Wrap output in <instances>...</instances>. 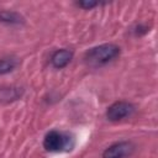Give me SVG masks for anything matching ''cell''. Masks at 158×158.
<instances>
[{
  "label": "cell",
  "mask_w": 158,
  "mask_h": 158,
  "mask_svg": "<svg viewBox=\"0 0 158 158\" xmlns=\"http://www.w3.org/2000/svg\"><path fill=\"white\" fill-rule=\"evenodd\" d=\"M120 54V47L114 43H104L86 51L84 59L90 67H101L114 60Z\"/></svg>",
  "instance_id": "cell-1"
},
{
  "label": "cell",
  "mask_w": 158,
  "mask_h": 158,
  "mask_svg": "<svg viewBox=\"0 0 158 158\" xmlns=\"http://www.w3.org/2000/svg\"><path fill=\"white\" fill-rule=\"evenodd\" d=\"M43 147L48 152L70 151L74 147V138L69 133L52 130L46 133L43 138Z\"/></svg>",
  "instance_id": "cell-2"
},
{
  "label": "cell",
  "mask_w": 158,
  "mask_h": 158,
  "mask_svg": "<svg viewBox=\"0 0 158 158\" xmlns=\"http://www.w3.org/2000/svg\"><path fill=\"white\" fill-rule=\"evenodd\" d=\"M135 112V106L128 101H116L106 110V117L109 121L117 122L126 117H130Z\"/></svg>",
  "instance_id": "cell-3"
},
{
  "label": "cell",
  "mask_w": 158,
  "mask_h": 158,
  "mask_svg": "<svg viewBox=\"0 0 158 158\" xmlns=\"http://www.w3.org/2000/svg\"><path fill=\"white\" fill-rule=\"evenodd\" d=\"M135 149V146L130 141H121L109 146L102 152V158H126Z\"/></svg>",
  "instance_id": "cell-4"
},
{
  "label": "cell",
  "mask_w": 158,
  "mask_h": 158,
  "mask_svg": "<svg viewBox=\"0 0 158 158\" xmlns=\"http://www.w3.org/2000/svg\"><path fill=\"white\" fill-rule=\"evenodd\" d=\"M72 58H73V52H70L69 49H58L52 54L51 63L54 68L62 69L70 63Z\"/></svg>",
  "instance_id": "cell-5"
},
{
  "label": "cell",
  "mask_w": 158,
  "mask_h": 158,
  "mask_svg": "<svg viewBox=\"0 0 158 158\" xmlns=\"http://www.w3.org/2000/svg\"><path fill=\"white\" fill-rule=\"evenodd\" d=\"M0 22L11 23V25H20V23H23L25 20H23V17H22L19 12H16V11L2 10V11H0Z\"/></svg>",
  "instance_id": "cell-6"
},
{
  "label": "cell",
  "mask_w": 158,
  "mask_h": 158,
  "mask_svg": "<svg viewBox=\"0 0 158 158\" xmlns=\"http://www.w3.org/2000/svg\"><path fill=\"white\" fill-rule=\"evenodd\" d=\"M15 67H16V62L14 59H10V58L0 59V75L12 72L15 69Z\"/></svg>",
  "instance_id": "cell-7"
},
{
  "label": "cell",
  "mask_w": 158,
  "mask_h": 158,
  "mask_svg": "<svg viewBox=\"0 0 158 158\" xmlns=\"http://www.w3.org/2000/svg\"><path fill=\"white\" fill-rule=\"evenodd\" d=\"M77 5L80 6V7H83V9H85V10H91L93 7L98 6L99 2L98 1H94V0H81V1H78Z\"/></svg>",
  "instance_id": "cell-8"
}]
</instances>
